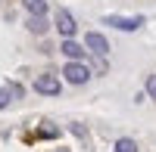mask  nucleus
<instances>
[{"label":"nucleus","instance_id":"8","mask_svg":"<svg viewBox=\"0 0 156 152\" xmlns=\"http://www.w3.org/2000/svg\"><path fill=\"white\" fill-rule=\"evenodd\" d=\"M25 25H28V31H31V34H44V31L50 28V25H47V19H44V16H31V19L25 22Z\"/></svg>","mask_w":156,"mask_h":152},{"label":"nucleus","instance_id":"11","mask_svg":"<svg viewBox=\"0 0 156 152\" xmlns=\"http://www.w3.org/2000/svg\"><path fill=\"white\" fill-rule=\"evenodd\" d=\"M6 103H9V90L0 87V109H6Z\"/></svg>","mask_w":156,"mask_h":152},{"label":"nucleus","instance_id":"1","mask_svg":"<svg viewBox=\"0 0 156 152\" xmlns=\"http://www.w3.org/2000/svg\"><path fill=\"white\" fill-rule=\"evenodd\" d=\"M62 74H66V81H69V84H87V81H90V68L84 65V62H75V59L66 62Z\"/></svg>","mask_w":156,"mask_h":152},{"label":"nucleus","instance_id":"4","mask_svg":"<svg viewBox=\"0 0 156 152\" xmlns=\"http://www.w3.org/2000/svg\"><path fill=\"white\" fill-rule=\"evenodd\" d=\"M56 31H59L62 37H75L78 25H75V19H72L69 9H59V12H56Z\"/></svg>","mask_w":156,"mask_h":152},{"label":"nucleus","instance_id":"12","mask_svg":"<svg viewBox=\"0 0 156 152\" xmlns=\"http://www.w3.org/2000/svg\"><path fill=\"white\" fill-rule=\"evenodd\" d=\"M56 152H69V149H56Z\"/></svg>","mask_w":156,"mask_h":152},{"label":"nucleus","instance_id":"6","mask_svg":"<svg viewBox=\"0 0 156 152\" xmlns=\"http://www.w3.org/2000/svg\"><path fill=\"white\" fill-rule=\"evenodd\" d=\"M59 50H62V53H66L69 59H75V62H81V59H84V47H81V44H75L72 37H66Z\"/></svg>","mask_w":156,"mask_h":152},{"label":"nucleus","instance_id":"10","mask_svg":"<svg viewBox=\"0 0 156 152\" xmlns=\"http://www.w3.org/2000/svg\"><path fill=\"white\" fill-rule=\"evenodd\" d=\"M147 96L156 99V74H150V78H147Z\"/></svg>","mask_w":156,"mask_h":152},{"label":"nucleus","instance_id":"3","mask_svg":"<svg viewBox=\"0 0 156 152\" xmlns=\"http://www.w3.org/2000/svg\"><path fill=\"white\" fill-rule=\"evenodd\" d=\"M34 90L37 93H44V96H59V78L56 74H37L34 78Z\"/></svg>","mask_w":156,"mask_h":152},{"label":"nucleus","instance_id":"2","mask_svg":"<svg viewBox=\"0 0 156 152\" xmlns=\"http://www.w3.org/2000/svg\"><path fill=\"white\" fill-rule=\"evenodd\" d=\"M103 22L112 25V28H119V31H137L140 25H144V16H106Z\"/></svg>","mask_w":156,"mask_h":152},{"label":"nucleus","instance_id":"7","mask_svg":"<svg viewBox=\"0 0 156 152\" xmlns=\"http://www.w3.org/2000/svg\"><path fill=\"white\" fill-rule=\"evenodd\" d=\"M22 6L31 16H47V0H22Z\"/></svg>","mask_w":156,"mask_h":152},{"label":"nucleus","instance_id":"9","mask_svg":"<svg viewBox=\"0 0 156 152\" xmlns=\"http://www.w3.org/2000/svg\"><path fill=\"white\" fill-rule=\"evenodd\" d=\"M115 152H137V146H134V140H128V137H122V140L115 143Z\"/></svg>","mask_w":156,"mask_h":152},{"label":"nucleus","instance_id":"5","mask_svg":"<svg viewBox=\"0 0 156 152\" xmlns=\"http://www.w3.org/2000/svg\"><path fill=\"white\" fill-rule=\"evenodd\" d=\"M84 47L90 50V53H97V56H106V53H109V41H106L100 31H90V34L84 37Z\"/></svg>","mask_w":156,"mask_h":152}]
</instances>
